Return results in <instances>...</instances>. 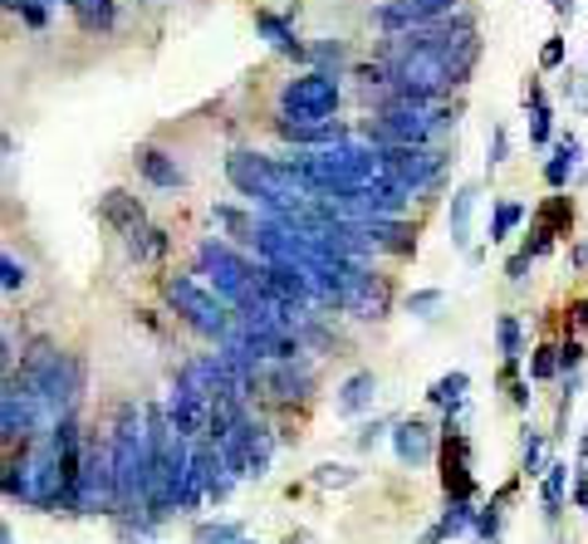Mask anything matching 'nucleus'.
<instances>
[{
    "label": "nucleus",
    "instance_id": "obj_1",
    "mask_svg": "<svg viewBox=\"0 0 588 544\" xmlns=\"http://www.w3.org/2000/svg\"><path fill=\"white\" fill-rule=\"evenodd\" d=\"M64 461L54 447L50 427L40 437H30L25 447H10V457H0V495L20 501L30 510H64Z\"/></svg>",
    "mask_w": 588,
    "mask_h": 544
},
{
    "label": "nucleus",
    "instance_id": "obj_2",
    "mask_svg": "<svg viewBox=\"0 0 588 544\" xmlns=\"http://www.w3.org/2000/svg\"><path fill=\"white\" fill-rule=\"evenodd\" d=\"M15 373L40 393V407H44V417H50V427L74 412L78 398H84V383H88L84 358L60 348L54 338H30Z\"/></svg>",
    "mask_w": 588,
    "mask_h": 544
},
{
    "label": "nucleus",
    "instance_id": "obj_3",
    "mask_svg": "<svg viewBox=\"0 0 588 544\" xmlns=\"http://www.w3.org/2000/svg\"><path fill=\"white\" fill-rule=\"evenodd\" d=\"M108 451H113V485H118V515H133V510H143L147 461H153L147 402H118L113 427H108Z\"/></svg>",
    "mask_w": 588,
    "mask_h": 544
},
{
    "label": "nucleus",
    "instance_id": "obj_4",
    "mask_svg": "<svg viewBox=\"0 0 588 544\" xmlns=\"http://www.w3.org/2000/svg\"><path fill=\"white\" fill-rule=\"evenodd\" d=\"M225 181H231L241 197H251L260 211L314 201V187L294 172L285 157H265V153H251V147H235V153L225 157Z\"/></svg>",
    "mask_w": 588,
    "mask_h": 544
},
{
    "label": "nucleus",
    "instance_id": "obj_5",
    "mask_svg": "<svg viewBox=\"0 0 588 544\" xmlns=\"http://www.w3.org/2000/svg\"><path fill=\"white\" fill-rule=\"evenodd\" d=\"M456 113L447 98L441 104H388L382 98L378 108H372V118L364 123V138L378 143V147H432L437 138H447L451 128H456Z\"/></svg>",
    "mask_w": 588,
    "mask_h": 544
},
{
    "label": "nucleus",
    "instance_id": "obj_6",
    "mask_svg": "<svg viewBox=\"0 0 588 544\" xmlns=\"http://www.w3.org/2000/svg\"><path fill=\"white\" fill-rule=\"evenodd\" d=\"M191 275L201 280L217 300H225L235 310V304H245L255 294V265L235 251L231 241H217V236H207V241L197 245V260H191Z\"/></svg>",
    "mask_w": 588,
    "mask_h": 544
},
{
    "label": "nucleus",
    "instance_id": "obj_7",
    "mask_svg": "<svg viewBox=\"0 0 588 544\" xmlns=\"http://www.w3.org/2000/svg\"><path fill=\"white\" fill-rule=\"evenodd\" d=\"M162 300L172 304V314L191 328V334L217 338V344L231 334V324H235V310L225 300H217V294L201 285L197 275H167L162 280Z\"/></svg>",
    "mask_w": 588,
    "mask_h": 544
},
{
    "label": "nucleus",
    "instance_id": "obj_8",
    "mask_svg": "<svg viewBox=\"0 0 588 544\" xmlns=\"http://www.w3.org/2000/svg\"><path fill=\"white\" fill-rule=\"evenodd\" d=\"M338 104H344V88H338V74L324 70H304L280 84V118L290 123H329Z\"/></svg>",
    "mask_w": 588,
    "mask_h": 544
},
{
    "label": "nucleus",
    "instance_id": "obj_9",
    "mask_svg": "<svg viewBox=\"0 0 588 544\" xmlns=\"http://www.w3.org/2000/svg\"><path fill=\"white\" fill-rule=\"evenodd\" d=\"M74 515H118V485H113L108 437H84V461H78V485H74Z\"/></svg>",
    "mask_w": 588,
    "mask_h": 544
},
{
    "label": "nucleus",
    "instance_id": "obj_10",
    "mask_svg": "<svg viewBox=\"0 0 588 544\" xmlns=\"http://www.w3.org/2000/svg\"><path fill=\"white\" fill-rule=\"evenodd\" d=\"M44 427H50V417H44V407H40V393L30 388L20 373H10V378L0 383V451L25 447Z\"/></svg>",
    "mask_w": 588,
    "mask_h": 544
},
{
    "label": "nucleus",
    "instance_id": "obj_11",
    "mask_svg": "<svg viewBox=\"0 0 588 544\" xmlns=\"http://www.w3.org/2000/svg\"><path fill=\"white\" fill-rule=\"evenodd\" d=\"M447 163H456V157L441 153V147H382V167H388V177L412 191V197L432 191L437 181L447 177Z\"/></svg>",
    "mask_w": 588,
    "mask_h": 544
},
{
    "label": "nucleus",
    "instance_id": "obj_12",
    "mask_svg": "<svg viewBox=\"0 0 588 544\" xmlns=\"http://www.w3.org/2000/svg\"><path fill=\"white\" fill-rule=\"evenodd\" d=\"M314 383H319V373H314L309 358H285V363H265L260 368V398L270 402H309L314 398Z\"/></svg>",
    "mask_w": 588,
    "mask_h": 544
},
{
    "label": "nucleus",
    "instance_id": "obj_13",
    "mask_svg": "<svg viewBox=\"0 0 588 544\" xmlns=\"http://www.w3.org/2000/svg\"><path fill=\"white\" fill-rule=\"evenodd\" d=\"M447 451H441V491L447 495H476V481H471V441L461 437L456 417H447Z\"/></svg>",
    "mask_w": 588,
    "mask_h": 544
},
{
    "label": "nucleus",
    "instance_id": "obj_14",
    "mask_svg": "<svg viewBox=\"0 0 588 544\" xmlns=\"http://www.w3.org/2000/svg\"><path fill=\"white\" fill-rule=\"evenodd\" d=\"M392 457L402 461V467H432L437 457V427L422 422V417H402V422H392Z\"/></svg>",
    "mask_w": 588,
    "mask_h": 544
},
{
    "label": "nucleus",
    "instance_id": "obj_15",
    "mask_svg": "<svg viewBox=\"0 0 588 544\" xmlns=\"http://www.w3.org/2000/svg\"><path fill=\"white\" fill-rule=\"evenodd\" d=\"M162 417H167V427L172 432H182V437H207V422H211V402L207 398H197V393H187V388H177L172 383V393L162 398Z\"/></svg>",
    "mask_w": 588,
    "mask_h": 544
},
{
    "label": "nucleus",
    "instance_id": "obj_16",
    "mask_svg": "<svg viewBox=\"0 0 588 544\" xmlns=\"http://www.w3.org/2000/svg\"><path fill=\"white\" fill-rule=\"evenodd\" d=\"M98 221H104L108 231H118L123 241H128V236H138L143 226H147V207H143L138 197H133V191L108 187L104 197H98Z\"/></svg>",
    "mask_w": 588,
    "mask_h": 544
},
{
    "label": "nucleus",
    "instance_id": "obj_17",
    "mask_svg": "<svg viewBox=\"0 0 588 544\" xmlns=\"http://www.w3.org/2000/svg\"><path fill=\"white\" fill-rule=\"evenodd\" d=\"M255 35H260V40H270V50L285 54V60L309 64V44H300V35H294V20H290V15H275V10H255Z\"/></svg>",
    "mask_w": 588,
    "mask_h": 544
},
{
    "label": "nucleus",
    "instance_id": "obj_18",
    "mask_svg": "<svg viewBox=\"0 0 588 544\" xmlns=\"http://www.w3.org/2000/svg\"><path fill=\"white\" fill-rule=\"evenodd\" d=\"M138 172L147 187H157V191H182L187 187V172H182V163H177L167 147H138Z\"/></svg>",
    "mask_w": 588,
    "mask_h": 544
},
{
    "label": "nucleus",
    "instance_id": "obj_19",
    "mask_svg": "<svg viewBox=\"0 0 588 544\" xmlns=\"http://www.w3.org/2000/svg\"><path fill=\"white\" fill-rule=\"evenodd\" d=\"M372 398H378V373L372 368H358V373H348L344 383H338V393H334V412L338 417H364Z\"/></svg>",
    "mask_w": 588,
    "mask_h": 544
},
{
    "label": "nucleus",
    "instance_id": "obj_20",
    "mask_svg": "<svg viewBox=\"0 0 588 544\" xmlns=\"http://www.w3.org/2000/svg\"><path fill=\"white\" fill-rule=\"evenodd\" d=\"M275 133L285 143H294V147H334V143L354 138V133H348L338 118H329V123H290V118H275Z\"/></svg>",
    "mask_w": 588,
    "mask_h": 544
},
{
    "label": "nucleus",
    "instance_id": "obj_21",
    "mask_svg": "<svg viewBox=\"0 0 588 544\" xmlns=\"http://www.w3.org/2000/svg\"><path fill=\"white\" fill-rule=\"evenodd\" d=\"M471 520H476V505H471V495H447V505H441V520L422 535V544L461 540L471 530Z\"/></svg>",
    "mask_w": 588,
    "mask_h": 544
},
{
    "label": "nucleus",
    "instance_id": "obj_22",
    "mask_svg": "<svg viewBox=\"0 0 588 544\" xmlns=\"http://www.w3.org/2000/svg\"><path fill=\"white\" fill-rule=\"evenodd\" d=\"M476 197H481L476 181H466V187L451 191L447 221H451V245H456V251H471V217H476Z\"/></svg>",
    "mask_w": 588,
    "mask_h": 544
},
{
    "label": "nucleus",
    "instance_id": "obj_23",
    "mask_svg": "<svg viewBox=\"0 0 588 544\" xmlns=\"http://www.w3.org/2000/svg\"><path fill=\"white\" fill-rule=\"evenodd\" d=\"M569 461H545V471H539V510H545V520L564 515V495H569Z\"/></svg>",
    "mask_w": 588,
    "mask_h": 544
},
{
    "label": "nucleus",
    "instance_id": "obj_24",
    "mask_svg": "<svg viewBox=\"0 0 588 544\" xmlns=\"http://www.w3.org/2000/svg\"><path fill=\"white\" fill-rule=\"evenodd\" d=\"M74 10V25L84 30V35H113V25H118V6L113 0H70Z\"/></svg>",
    "mask_w": 588,
    "mask_h": 544
},
{
    "label": "nucleus",
    "instance_id": "obj_25",
    "mask_svg": "<svg viewBox=\"0 0 588 544\" xmlns=\"http://www.w3.org/2000/svg\"><path fill=\"white\" fill-rule=\"evenodd\" d=\"M466 393H471V373L456 368V373H447V378H437L432 388H427V402L441 407L447 417H456L461 407H466Z\"/></svg>",
    "mask_w": 588,
    "mask_h": 544
},
{
    "label": "nucleus",
    "instance_id": "obj_26",
    "mask_svg": "<svg viewBox=\"0 0 588 544\" xmlns=\"http://www.w3.org/2000/svg\"><path fill=\"white\" fill-rule=\"evenodd\" d=\"M275 432H270L265 422L255 417V427H251V447H245V481H265L270 475V461H275Z\"/></svg>",
    "mask_w": 588,
    "mask_h": 544
},
{
    "label": "nucleus",
    "instance_id": "obj_27",
    "mask_svg": "<svg viewBox=\"0 0 588 544\" xmlns=\"http://www.w3.org/2000/svg\"><path fill=\"white\" fill-rule=\"evenodd\" d=\"M529 211H525V201H515V197H501L491 207V231H485V241L491 245H501V241H511V236L519 231V221H525Z\"/></svg>",
    "mask_w": 588,
    "mask_h": 544
},
{
    "label": "nucleus",
    "instance_id": "obj_28",
    "mask_svg": "<svg viewBox=\"0 0 588 544\" xmlns=\"http://www.w3.org/2000/svg\"><path fill=\"white\" fill-rule=\"evenodd\" d=\"M535 226H545L549 236H569L574 231V197H564V191H554L545 207L535 211Z\"/></svg>",
    "mask_w": 588,
    "mask_h": 544
},
{
    "label": "nucleus",
    "instance_id": "obj_29",
    "mask_svg": "<svg viewBox=\"0 0 588 544\" xmlns=\"http://www.w3.org/2000/svg\"><path fill=\"white\" fill-rule=\"evenodd\" d=\"M545 447H549V432H539V427H519V471L525 475H535L539 481V471H545Z\"/></svg>",
    "mask_w": 588,
    "mask_h": 544
},
{
    "label": "nucleus",
    "instance_id": "obj_30",
    "mask_svg": "<svg viewBox=\"0 0 588 544\" xmlns=\"http://www.w3.org/2000/svg\"><path fill=\"white\" fill-rule=\"evenodd\" d=\"M123 245H128V255L138 260V265H147V260H162V255H167V245H172V241H167V231H162V226H143V231H138V236H128Z\"/></svg>",
    "mask_w": 588,
    "mask_h": 544
},
{
    "label": "nucleus",
    "instance_id": "obj_31",
    "mask_svg": "<svg viewBox=\"0 0 588 544\" xmlns=\"http://www.w3.org/2000/svg\"><path fill=\"white\" fill-rule=\"evenodd\" d=\"M495 344H501V358L511 363L525 358V324H519V314H501L495 320Z\"/></svg>",
    "mask_w": 588,
    "mask_h": 544
},
{
    "label": "nucleus",
    "instance_id": "obj_32",
    "mask_svg": "<svg viewBox=\"0 0 588 544\" xmlns=\"http://www.w3.org/2000/svg\"><path fill=\"white\" fill-rule=\"evenodd\" d=\"M525 113H529V143L549 147V138H554V108H549V98H535V104H525Z\"/></svg>",
    "mask_w": 588,
    "mask_h": 544
},
{
    "label": "nucleus",
    "instance_id": "obj_33",
    "mask_svg": "<svg viewBox=\"0 0 588 544\" xmlns=\"http://www.w3.org/2000/svg\"><path fill=\"white\" fill-rule=\"evenodd\" d=\"M501 525H505V505L501 501H491V505H481L476 510V520H471V530L485 540V544H501Z\"/></svg>",
    "mask_w": 588,
    "mask_h": 544
},
{
    "label": "nucleus",
    "instance_id": "obj_34",
    "mask_svg": "<svg viewBox=\"0 0 588 544\" xmlns=\"http://www.w3.org/2000/svg\"><path fill=\"white\" fill-rule=\"evenodd\" d=\"M245 530L235 525V520H207V525H197V535H191V544H235Z\"/></svg>",
    "mask_w": 588,
    "mask_h": 544
},
{
    "label": "nucleus",
    "instance_id": "obj_35",
    "mask_svg": "<svg viewBox=\"0 0 588 544\" xmlns=\"http://www.w3.org/2000/svg\"><path fill=\"white\" fill-rule=\"evenodd\" d=\"M358 471L344 467V461H324V467H314V485L319 491H344V485H354Z\"/></svg>",
    "mask_w": 588,
    "mask_h": 544
},
{
    "label": "nucleus",
    "instance_id": "obj_36",
    "mask_svg": "<svg viewBox=\"0 0 588 544\" xmlns=\"http://www.w3.org/2000/svg\"><path fill=\"white\" fill-rule=\"evenodd\" d=\"M554 378H559V354H554V344L529 348V383H554Z\"/></svg>",
    "mask_w": 588,
    "mask_h": 544
},
{
    "label": "nucleus",
    "instance_id": "obj_37",
    "mask_svg": "<svg viewBox=\"0 0 588 544\" xmlns=\"http://www.w3.org/2000/svg\"><path fill=\"white\" fill-rule=\"evenodd\" d=\"M402 304H407V314H412V320H437L441 304H447V294H441V290H412Z\"/></svg>",
    "mask_w": 588,
    "mask_h": 544
},
{
    "label": "nucleus",
    "instance_id": "obj_38",
    "mask_svg": "<svg viewBox=\"0 0 588 544\" xmlns=\"http://www.w3.org/2000/svg\"><path fill=\"white\" fill-rule=\"evenodd\" d=\"M309 60L319 64L324 74H338L348 64V50H344V40H324V44H309Z\"/></svg>",
    "mask_w": 588,
    "mask_h": 544
},
{
    "label": "nucleus",
    "instance_id": "obj_39",
    "mask_svg": "<svg viewBox=\"0 0 588 544\" xmlns=\"http://www.w3.org/2000/svg\"><path fill=\"white\" fill-rule=\"evenodd\" d=\"M211 221H217L221 231H231V236H251L255 231V217H245V211H235V207H211Z\"/></svg>",
    "mask_w": 588,
    "mask_h": 544
},
{
    "label": "nucleus",
    "instance_id": "obj_40",
    "mask_svg": "<svg viewBox=\"0 0 588 544\" xmlns=\"http://www.w3.org/2000/svg\"><path fill=\"white\" fill-rule=\"evenodd\" d=\"M564 60H569V40H564V35H549L545 44H539V70H545V74L564 70Z\"/></svg>",
    "mask_w": 588,
    "mask_h": 544
},
{
    "label": "nucleus",
    "instance_id": "obj_41",
    "mask_svg": "<svg viewBox=\"0 0 588 544\" xmlns=\"http://www.w3.org/2000/svg\"><path fill=\"white\" fill-rule=\"evenodd\" d=\"M30 285V270L20 265V260H10L6 251H0V290H10V294H20Z\"/></svg>",
    "mask_w": 588,
    "mask_h": 544
},
{
    "label": "nucleus",
    "instance_id": "obj_42",
    "mask_svg": "<svg viewBox=\"0 0 588 544\" xmlns=\"http://www.w3.org/2000/svg\"><path fill=\"white\" fill-rule=\"evenodd\" d=\"M569 177H574V163L559 153V147H554V157L545 163V187L549 191H564V187H569Z\"/></svg>",
    "mask_w": 588,
    "mask_h": 544
},
{
    "label": "nucleus",
    "instance_id": "obj_43",
    "mask_svg": "<svg viewBox=\"0 0 588 544\" xmlns=\"http://www.w3.org/2000/svg\"><path fill=\"white\" fill-rule=\"evenodd\" d=\"M485 163H491V167L511 163V133H505V123H495V128H491V143H485Z\"/></svg>",
    "mask_w": 588,
    "mask_h": 544
},
{
    "label": "nucleus",
    "instance_id": "obj_44",
    "mask_svg": "<svg viewBox=\"0 0 588 544\" xmlns=\"http://www.w3.org/2000/svg\"><path fill=\"white\" fill-rule=\"evenodd\" d=\"M554 354H559V378H564V373H579V368H584L588 348L579 344V338H564V344L554 348Z\"/></svg>",
    "mask_w": 588,
    "mask_h": 544
},
{
    "label": "nucleus",
    "instance_id": "obj_45",
    "mask_svg": "<svg viewBox=\"0 0 588 544\" xmlns=\"http://www.w3.org/2000/svg\"><path fill=\"white\" fill-rule=\"evenodd\" d=\"M20 20H25L30 30H44L50 25V6H44V0H20V10H15Z\"/></svg>",
    "mask_w": 588,
    "mask_h": 544
},
{
    "label": "nucleus",
    "instance_id": "obj_46",
    "mask_svg": "<svg viewBox=\"0 0 588 544\" xmlns=\"http://www.w3.org/2000/svg\"><path fill=\"white\" fill-rule=\"evenodd\" d=\"M388 432H392V422H364V427H358V437H354V447L358 451H372Z\"/></svg>",
    "mask_w": 588,
    "mask_h": 544
},
{
    "label": "nucleus",
    "instance_id": "obj_47",
    "mask_svg": "<svg viewBox=\"0 0 588 544\" xmlns=\"http://www.w3.org/2000/svg\"><path fill=\"white\" fill-rule=\"evenodd\" d=\"M529 265H535V255H529L525 245H519V251H515L511 260H505V275H511V285H525V280H529Z\"/></svg>",
    "mask_w": 588,
    "mask_h": 544
},
{
    "label": "nucleus",
    "instance_id": "obj_48",
    "mask_svg": "<svg viewBox=\"0 0 588 544\" xmlns=\"http://www.w3.org/2000/svg\"><path fill=\"white\" fill-rule=\"evenodd\" d=\"M569 501H574V510H588V467H574V475H569Z\"/></svg>",
    "mask_w": 588,
    "mask_h": 544
},
{
    "label": "nucleus",
    "instance_id": "obj_49",
    "mask_svg": "<svg viewBox=\"0 0 588 544\" xmlns=\"http://www.w3.org/2000/svg\"><path fill=\"white\" fill-rule=\"evenodd\" d=\"M554 241H559V236H549L545 226H535V231H529V241H525V251L539 260V255H549V251H554Z\"/></svg>",
    "mask_w": 588,
    "mask_h": 544
},
{
    "label": "nucleus",
    "instance_id": "obj_50",
    "mask_svg": "<svg viewBox=\"0 0 588 544\" xmlns=\"http://www.w3.org/2000/svg\"><path fill=\"white\" fill-rule=\"evenodd\" d=\"M554 147H559V153H564V157H569V163H574V167H579V163H584V143H579V133H559V143H554Z\"/></svg>",
    "mask_w": 588,
    "mask_h": 544
},
{
    "label": "nucleus",
    "instance_id": "obj_51",
    "mask_svg": "<svg viewBox=\"0 0 588 544\" xmlns=\"http://www.w3.org/2000/svg\"><path fill=\"white\" fill-rule=\"evenodd\" d=\"M511 402L519 407V412H529V402H535V393H529V378L525 383H511Z\"/></svg>",
    "mask_w": 588,
    "mask_h": 544
},
{
    "label": "nucleus",
    "instance_id": "obj_52",
    "mask_svg": "<svg viewBox=\"0 0 588 544\" xmlns=\"http://www.w3.org/2000/svg\"><path fill=\"white\" fill-rule=\"evenodd\" d=\"M569 320H574V328H588V300H574L569 304Z\"/></svg>",
    "mask_w": 588,
    "mask_h": 544
},
{
    "label": "nucleus",
    "instance_id": "obj_53",
    "mask_svg": "<svg viewBox=\"0 0 588 544\" xmlns=\"http://www.w3.org/2000/svg\"><path fill=\"white\" fill-rule=\"evenodd\" d=\"M549 6H554V15H564V20L579 15V0H549Z\"/></svg>",
    "mask_w": 588,
    "mask_h": 544
},
{
    "label": "nucleus",
    "instance_id": "obj_54",
    "mask_svg": "<svg viewBox=\"0 0 588 544\" xmlns=\"http://www.w3.org/2000/svg\"><path fill=\"white\" fill-rule=\"evenodd\" d=\"M569 265H574V270H588V241H579V245L569 251Z\"/></svg>",
    "mask_w": 588,
    "mask_h": 544
},
{
    "label": "nucleus",
    "instance_id": "obj_55",
    "mask_svg": "<svg viewBox=\"0 0 588 544\" xmlns=\"http://www.w3.org/2000/svg\"><path fill=\"white\" fill-rule=\"evenodd\" d=\"M6 378H10V338L0 334V383H6Z\"/></svg>",
    "mask_w": 588,
    "mask_h": 544
},
{
    "label": "nucleus",
    "instance_id": "obj_56",
    "mask_svg": "<svg viewBox=\"0 0 588 544\" xmlns=\"http://www.w3.org/2000/svg\"><path fill=\"white\" fill-rule=\"evenodd\" d=\"M574 467H588V427H584V437H579V461Z\"/></svg>",
    "mask_w": 588,
    "mask_h": 544
},
{
    "label": "nucleus",
    "instance_id": "obj_57",
    "mask_svg": "<svg viewBox=\"0 0 588 544\" xmlns=\"http://www.w3.org/2000/svg\"><path fill=\"white\" fill-rule=\"evenodd\" d=\"M0 544H15V530H10L6 520H0Z\"/></svg>",
    "mask_w": 588,
    "mask_h": 544
},
{
    "label": "nucleus",
    "instance_id": "obj_58",
    "mask_svg": "<svg viewBox=\"0 0 588 544\" xmlns=\"http://www.w3.org/2000/svg\"><path fill=\"white\" fill-rule=\"evenodd\" d=\"M10 147H15V143H10V138H6V133H0V153H10Z\"/></svg>",
    "mask_w": 588,
    "mask_h": 544
},
{
    "label": "nucleus",
    "instance_id": "obj_59",
    "mask_svg": "<svg viewBox=\"0 0 588 544\" xmlns=\"http://www.w3.org/2000/svg\"><path fill=\"white\" fill-rule=\"evenodd\" d=\"M138 6H153V0H138Z\"/></svg>",
    "mask_w": 588,
    "mask_h": 544
},
{
    "label": "nucleus",
    "instance_id": "obj_60",
    "mask_svg": "<svg viewBox=\"0 0 588 544\" xmlns=\"http://www.w3.org/2000/svg\"><path fill=\"white\" fill-rule=\"evenodd\" d=\"M481 544H485V540H481Z\"/></svg>",
    "mask_w": 588,
    "mask_h": 544
}]
</instances>
